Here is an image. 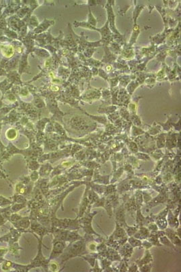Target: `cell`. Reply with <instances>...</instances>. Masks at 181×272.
Returning a JSON list of instances; mask_svg holds the SVG:
<instances>
[{
	"label": "cell",
	"instance_id": "5b68a950",
	"mask_svg": "<svg viewBox=\"0 0 181 272\" xmlns=\"http://www.w3.org/2000/svg\"><path fill=\"white\" fill-rule=\"evenodd\" d=\"M113 214L115 215V223H118L122 227L125 228L127 223L125 221V210L124 204L115 208L113 210Z\"/></svg>",
	"mask_w": 181,
	"mask_h": 272
},
{
	"label": "cell",
	"instance_id": "7a4b0ae2",
	"mask_svg": "<svg viewBox=\"0 0 181 272\" xmlns=\"http://www.w3.org/2000/svg\"><path fill=\"white\" fill-rule=\"evenodd\" d=\"M92 205H90L88 208H87L86 211L84 213L82 217L79 218V222L80 224V227L83 229V230L86 234H92V235H95L97 236H100L99 233H98L96 231L94 230L92 227V220L94 216L97 215V211H94L91 212Z\"/></svg>",
	"mask_w": 181,
	"mask_h": 272
},
{
	"label": "cell",
	"instance_id": "f546056e",
	"mask_svg": "<svg viewBox=\"0 0 181 272\" xmlns=\"http://www.w3.org/2000/svg\"><path fill=\"white\" fill-rule=\"evenodd\" d=\"M139 226H138L137 225L130 226L127 224V225H125L124 229L125 230V232H126L127 236L128 237H130V236H133L136 233V231L139 230Z\"/></svg>",
	"mask_w": 181,
	"mask_h": 272
},
{
	"label": "cell",
	"instance_id": "4dcf8cb0",
	"mask_svg": "<svg viewBox=\"0 0 181 272\" xmlns=\"http://www.w3.org/2000/svg\"><path fill=\"white\" fill-rule=\"evenodd\" d=\"M128 261L129 260L125 259H122V260L119 261V265L117 267L119 271H128Z\"/></svg>",
	"mask_w": 181,
	"mask_h": 272
},
{
	"label": "cell",
	"instance_id": "4316f807",
	"mask_svg": "<svg viewBox=\"0 0 181 272\" xmlns=\"http://www.w3.org/2000/svg\"><path fill=\"white\" fill-rule=\"evenodd\" d=\"M134 195L135 201H136V204H137L138 208H141L143 204V198H142V190H136V191H135V193Z\"/></svg>",
	"mask_w": 181,
	"mask_h": 272
},
{
	"label": "cell",
	"instance_id": "9c48e42d",
	"mask_svg": "<svg viewBox=\"0 0 181 272\" xmlns=\"http://www.w3.org/2000/svg\"><path fill=\"white\" fill-rule=\"evenodd\" d=\"M123 204H124L125 210L128 211V212L130 214V215H131L132 217L134 218V215L136 213V211L137 209L139 208L137 206L136 203L134 195H133L132 196H130V198L128 199V200L125 201V202L123 203Z\"/></svg>",
	"mask_w": 181,
	"mask_h": 272
},
{
	"label": "cell",
	"instance_id": "d6a6232c",
	"mask_svg": "<svg viewBox=\"0 0 181 272\" xmlns=\"http://www.w3.org/2000/svg\"><path fill=\"white\" fill-rule=\"evenodd\" d=\"M162 179H163V183L164 184L169 183L170 182H172V181H173V180H174V178H173L172 172H168L162 174Z\"/></svg>",
	"mask_w": 181,
	"mask_h": 272
},
{
	"label": "cell",
	"instance_id": "277c9868",
	"mask_svg": "<svg viewBox=\"0 0 181 272\" xmlns=\"http://www.w3.org/2000/svg\"><path fill=\"white\" fill-rule=\"evenodd\" d=\"M66 247H67L66 242L62 240H57L54 239L52 250L51 253H50L49 259H47L48 261H50L52 260V259L59 257V256L61 255V254L63 253V251Z\"/></svg>",
	"mask_w": 181,
	"mask_h": 272
},
{
	"label": "cell",
	"instance_id": "ba28073f",
	"mask_svg": "<svg viewBox=\"0 0 181 272\" xmlns=\"http://www.w3.org/2000/svg\"><path fill=\"white\" fill-rule=\"evenodd\" d=\"M168 198H169V194H162V193H159L157 197L154 198H152L149 202H148L147 204V208H152L155 206H156L159 204H165L167 202V200Z\"/></svg>",
	"mask_w": 181,
	"mask_h": 272
},
{
	"label": "cell",
	"instance_id": "ac0fdd59",
	"mask_svg": "<svg viewBox=\"0 0 181 272\" xmlns=\"http://www.w3.org/2000/svg\"><path fill=\"white\" fill-rule=\"evenodd\" d=\"M130 185H131V188L132 190H145V189H147V188H150V187L148 185H146L145 183H144L142 181L139 179H130Z\"/></svg>",
	"mask_w": 181,
	"mask_h": 272
},
{
	"label": "cell",
	"instance_id": "f6af8a7d",
	"mask_svg": "<svg viewBox=\"0 0 181 272\" xmlns=\"http://www.w3.org/2000/svg\"><path fill=\"white\" fill-rule=\"evenodd\" d=\"M152 156L155 158V159L159 160L163 157V153H162V152H158V153H157V152H153V153L152 152Z\"/></svg>",
	"mask_w": 181,
	"mask_h": 272
},
{
	"label": "cell",
	"instance_id": "d590c367",
	"mask_svg": "<svg viewBox=\"0 0 181 272\" xmlns=\"http://www.w3.org/2000/svg\"><path fill=\"white\" fill-rule=\"evenodd\" d=\"M153 262L152 263L146 264V265H144L140 267L139 269V271L140 272H151V269L153 268Z\"/></svg>",
	"mask_w": 181,
	"mask_h": 272
},
{
	"label": "cell",
	"instance_id": "52a82bcc",
	"mask_svg": "<svg viewBox=\"0 0 181 272\" xmlns=\"http://www.w3.org/2000/svg\"><path fill=\"white\" fill-rule=\"evenodd\" d=\"M118 253L122 259L129 260L130 258L132 257V254L134 253V248L127 242L124 245L120 246V248L118 249Z\"/></svg>",
	"mask_w": 181,
	"mask_h": 272
},
{
	"label": "cell",
	"instance_id": "e575fe53",
	"mask_svg": "<svg viewBox=\"0 0 181 272\" xmlns=\"http://www.w3.org/2000/svg\"><path fill=\"white\" fill-rule=\"evenodd\" d=\"M6 137L8 138L10 140H13L17 137V132L16 130L13 129V128H10L7 131L6 133Z\"/></svg>",
	"mask_w": 181,
	"mask_h": 272
},
{
	"label": "cell",
	"instance_id": "ab89813d",
	"mask_svg": "<svg viewBox=\"0 0 181 272\" xmlns=\"http://www.w3.org/2000/svg\"><path fill=\"white\" fill-rule=\"evenodd\" d=\"M90 271H94V272H101L102 271V269L101 268V267H100L99 265V260L96 261L95 262V264L93 268L92 269H90Z\"/></svg>",
	"mask_w": 181,
	"mask_h": 272
},
{
	"label": "cell",
	"instance_id": "603a6c76",
	"mask_svg": "<svg viewBox=\"0 0 181 272\" xmlns=\"http://www.w3.org/2000/svg\"><path fill=\"white\" fill-rule=\"evenodd\" d=\"M88 198L90 201V204L92 205L93 204L96 202V201L100 198L99 195L97 193L95 192L94 191L92 190L91 189H89L88 191Z\"/></svg>",
	"mask_w": 181,
	"mask_h": 272
},
{
	"label": "cell",
	"instance_id": "83f0119b",
	"mask_svg": "<svg viewBox=\"0 0 181 272\" xmlns=\"http://www.w3.org/2000/svg\"><path fill=\"white\" fill-rule=\"evenodd\" d=\"M117 192V185H114V184H110L109 185L105 186V192L103 193L102 196H108L109 195H111L113 193H115Z\"/></svg>",
	"mask_w": 181,
	"mask_h": 272
},
{
	"label": "cell",
	"instance_id": "7dc6e473",
	"mask_svg": "<svg viewBox=\"0 0 181 272\" xmlns=\"http://www.w3.org/2000/svg\"><path fill=\"white\" fill-rule=\"evenodd\" d=\"M73 163V161H67V162H64L61 163V166L63 168H68L69 166H71Z\"/></svg>",
	"mask_w": 181,
	"mask_h": 272
},
{
	"label": "cell",
	"instance_id": "4fadbf2b",
	"mask_svg": "<svg viewBox=\"0 0 181 272\" xmlns=\"http://www.w3.org/2000/svg\"><path fill=\"white\" fill-rule=\"evenodd\" d=\"M93 176L94 177L92 178V182L99 183L101 185H107L108 184H109V177L110 175H100L98 173V169H95L94 172L93 173Z\"/></svg>",
	"mask_w": 181,
	"mask_h": 272
},
{
	"label": "cell",
	"instance_id": "1f68e13d",
	"mask_svg": "<svg viewBox=\"0 0 181 272\" xmlns=\"http://www.w3.org/2000/svg\"><path fill=\"white\" fill-rule=\"evenodd\" d=\"M86 242V248L88 251L90 253H96V246L98 243L94 241L85 242Z\"/></svg>",
	"mask_w": 181,
	"mask_h": 272
},
{
	"label": "cell",
	"instance_id": "74e56055",
	"mask_svg": "<svg viewBox=\"0 0 181 272\" xmlns=\"http://www.w3.org/2000/svg\"><path fill=\"white\" fill-rule=\"evenodd\" d=\"M136 158L139 160H151V158L147 154H146L145 153H136Z\"/></svg>",
	"mask_w": 181,
	"mask_h": 272
},
{
	"label": "cell",
	"instance_id": "7bdbcfd3",
	"mask_svg": "<svg viewBox=\"0 0 181 272\" xmlns=\"http://www.w3.org/2000/svg\"><path fill=\"white\" fill-rule=\"evenodd\" d=\"M48 269L51 271H57L59 270V265H57L56 263H54V262H53V263H50V262L48 265Z\"/></svg>",
	"mask_w": 181,
	"mask_h": 272
},
{
	"label": "cell",
	"instance_id": "7c38bea8",
	"mask_svg": "<svg viewBox=\"0 0 181 272\" xmlns=\"http://www.w3.org/2000/svg\"><path fill=\"white\" fill-rule=\"evenodd\" d=\"M152 262H153V258L149 249H145L144 255L142 257L135 261V263L137 264L139 268H140V267L146 265V264L152 263Z\"/></svg>",
	"mask_w": 181,
	"mask_h": 272
},
{
	"label": "cell",
	"instance_id": "ffe728a7",
	"mask_svg": "<svg viewBox=\"0 0 181 272\" xmlns=\"http://www.w3.org/2000/svg\"><path fill=\"white\" fill-rule=\"evenodd\" d=\"M100 263H101V268L102 269V271H114V269L111 266L113 263L109 260H108L106 258H102L100 260Z\"/></svg>",
	"mask_w": 181,
	"mask_h": 272
},
{
	"label": "cell",
	"instance_id": "3957f363",
	"mask_svg": "<svg viewBox=\"0 0 181 272\" xmlns=\"http://www.w3.org/2000/svg\"><path fill=\"white\" fill-rule=\"evenodd\" d=\"M39 240V246H38V253H37V256H36L33 260L31 261V263L30 264L31 268H43L46 271H48V265L50 261L48 259H47L43 255L42 251V238H38Z\"/></svg>",
	"mask_w": 181,
	"mask_h": 272
},
{
	"label": "cell",
	"instance_id": "5bb4252c",
	"mask_svg": "<svg viewBox=\"0 0 181 272\" xmlns=\"http://www.w3.org/2000/svg\"><path fill=\"white\" fill-rule=\"evenodd\" d=\"M106 259L110 261H111L112 263L113 262H119L122 260V256H120V254L118 253V250H115V249L108 247L107 254H106Z\"/></svg>",
	"mask_w": 181,
	"mask_h": 272
},
{
	"label": "cell",
	"instance_id": "f35d334b",
	"mask_svg": "<svg viewBox=\"0 0 181 272\" xmlns=\"http://www.w3.org/2000/svg\"><path fill=\"white\" fill-rule=\"evenodd\" d=\"M142 198H143V202H145V204H147L148 202L151 200V199L153 198L151 195L149 193L147 192V191H142Z\"/></svg>",
	"mask_w": 181,
	"mask_h": 272
},
{
	"label": "cell",
	"instance_id": "9a60e30c",
	"mask_svg": "<svg viewBox=\"0 0 181 272\" xmlns=\"http://www.w3.org/2000/svg\"><path fill=\"white\" fill-rule=\"evenodd\" d=\"M131 185L130 183V180L126 178L123 180L117 185V192L118 194H122L123 193H125L128 191H131Z\"/></svg>",
	"mask_w": 181,
	"mask_h": 272
},
{
	"label": "cell",
	"instance_id": "d6986e66",
	"mask_svg": "<svg viewBox=\"0 0 181 272\" xmlns=\"http://www.w3.org/2000/svg\"><path fill=\"white\" fill-rule=\"evenodd\" d=\"M83 238H84V237L79 235L78 233V230L69 231L67 237L66 242H69V243H72L74 242L75 241L82 240Z\"/></svg>",
	"mask_w": 181,
	"mask_h": 272
},
{
	"label": "cell",
	"instance_id": "e0dca14e",
	"mask_svg": "<svg viewBox=\"0 0 181 272\" xmlns=\"http://www.w3.org/2000/svg\"><path fill=\"white\" fill-rule=\"evenodd\" d=\"M150 234V231L148 230L147 227L145 226H141L139 227V230L136 231L134 236V238L139 239L140 240H147L148 237H149Z\"/></svg>",
	"mask_w": 181,
	"mask_h": 272
},
{
	"label": "cell",
	"instance_id": "ee69618b",
	"mask_svg": "<svg viewBox=\"0 0 181 272\" xmlns=\"http://www.w3.org/2000/svg\"><path fill=\"white\" fill-rule=\"evenodd\" d=\"M153 247V245L150 243L149 241L147 240H142V248H144L145 249H149Z\"/></svg>",
	"mask_w": 181,
	"mask_h": 272
},
{
	"label": "cell",
	"instance_id": "f1b7e54d",
	"mask_svg": "<svg viewBox=\"0 0 181 272\" xmlns=\"http://www.w3.org/2000/svg\"><path fill=\"white\" fill-rule=\"evenodd\" d=\"M159 240L160 243L162 244V245L166 246H168V247L172 248V249H174V250H177L176 246H174V244L172 243V242H171L169 239L168 238V237L166 236H163L160 237V238H159Z\"/></svg>",
	"mask_w": 181,
	"mask_h": 272
},
{
	"label": "cell",
	"instance_id": "44dd1931",
	"mask_svg": "<svg viewBox=\"0 0 181 272\" xmlns=\"http://www.w3.org/2000/svg\"><path fill=\"white\" fill-rule=\"evenodd\" d=\"M135 214L136 216H134V218L136 221V225H137L139 227L145 226V216L142 215L141 208H138L136 211Z\"/></svg>",
	"mask_w": 181,
	"mask_h": 272
},
{
	"label": "cell",
	"instance_id": "30bf717a",
	"mask_svg": "<svg viewBox=\"0 0 181 272\" xmlns=\"http://www.w3.org/2000/svg\"><path fill=\"white\" fill-rule=\"evenodd\" d=\"M165 236L168 237V238L172 242V243L176 246H180V238L178 237L174 229L171 227H167L165 230Z\"/></svg>",
	"mask_w": 181,
	"mask_h": 272
},
{
	"label": "cell",
	"instance_id": "6da1fadb",
	"mask_svg": "<svg viewBox=\"0 0 181 272\" xmlns=\"http://www.w3.org/2000/svg\"><path fill=\"white\" fill-rule=\"evenodd\" d=\"M88 253L89 252L88 251L86 248V242L83 238L82 240L75 241L67 246L60 257L61 258L62 263H64L72 258L77 256L80 257L81 256Z\"/></svg>",
	"mask_w": 181,
	"mask_h": 272
},
{
	"label": "cell",
	"instance_id": "c3c4849f",
	"mask_svg": "<svg viewBox=\"0 0 181 272\" xmlns=\"http://www.w3.org/2000/svg\"><path fill=\"white\" fill-rule=\"evenodd\" d=\"M175 231H176V233H177V235L178 237H180V231H181V227H180H180H178L177 229H176Z\"/></svg>",
	"mask_w": 181,
	"mask_h": 272
},
{
	"label": "cell",
	"instance_id": "681fc988",
	"mask_svg": "<svg viewBox=\"0 0 181 272\" xmlns=\"http://www.w3.org/2000/svg\"><path fill=\"white\" fill-rule=\"evenodd\" d=\"M52 89L54 90V91H57L59 88H58L57 86H52Z\"/></svg>",
	"mask_w": 181,
	"mask_h": 272
},
{
	"label": "cell",
	"instance_id": "484cf974",
	"mask_svg": "<svg viewBox=\"0 0 181 272\" xmlns=\"http://www.w3.org/2000/svg\"><path fill=\"white\" fill-rule=\"evenodd\" d=\"M128 242L131 245L133 248H142V240L134 238V236L128 237Z\"/></svg>",
	"mask_w": 181,
	"mask_h": 272
},
{
	"label": "cell",
	"instance_id": "d4e9b609",
	"mask_svg": "<svg viewBox=\"0 0 181 272\" xmlns=\"http://www.w3.org/2000/svg\"><path fill=\"white\" fill-rule=\"evenodd\" d=\"M124 172V166H121V167L118 168L117 170H115L113 176V178H112L111 181L110 183L114 184L115 183H116L117 181L121 178V177H122Z\"/></svg>",
	"mask_w": 181,
	"mask_h": 272
},
{
	"label": "cell",
	"instance_id": "8992f818",
	"mask_svg": "<svg viewBox=\"0 0 181 272\" xmlns=\"http://www.w3.org/2000/svg\"><path fill=\"white\" fill-rule=\"evenodd\" d=\"M168 210H169V208H168V207H166L164 210L161 211L159 214L155 215L154 216L155 223L157 224L158 229L160 230H164L168 226L166 218Z\"/></svg>",
	"mask_w": 181,
	"mask_h": 272
},
{
	"label": "cell",
	"instance_id": "cb8c5ba5",
	"mask_svg": "<svg viewBox=\"0 0 181 272\" xmlns=\"http://www.w3.org/2000/svg\"><path fill=\"white\" fill-rule=\"evenodd\" d=\"M147 240L150 242V243L152 244L153 246H158V247H162V246H163L162 244L160 243L159 240V237L156 235H155V234H153V233H150L149 236L147 238Z\"/></svg>",
	"mask_w": 181,
	"mask_h": 272
},
{
	"label": "cell",
	"instance_id": "2e32d148",
	"mask_svg": "<svg viewBox=\"0 0 181 272\" xmlns=\"http://www.w3.org/2000/svg\"><path fill=\"white\" fill-rule=\"evenodd\" d=\"M115 223V230L113 231V232L112 233L111 236L115 240H119L121 238H124L125 236H128L126 232H125V230L124 227H122V226H120L119 224L117 223Z\"/></svg>",
	"mask_w": 181,
	"mask_h": 272
},
{
	"label": "cell",
	"instance_id": "8d00e7d4",
	"mask_svg": "<svg viewBox=\"0 0 181 272\" xmlns=\"http://www.w3.org/2000/svg\"><path fill=\"white\" fill-rule=\"evenodd\" d=\"M165 135H161L157 138V145L158 148H163L165 146Z\"/></svg>",
	"mask_w": 181,
	"mask_h": 272
},
{
	"label": "cell",
	"instance_id": "7402d4cb",
	"mask_svg": "<svg viewBox=\"0 0 181 272\" xmlns=\"http://www.w3.org/2000/svg\"><path fill=\"white\" fill-rule=\"evenodd\" d=\"M103 208L106 210L108 216H109L110 218H112L113 215V208L111 203V201L108 198V197H106V198H105V205Z\"/></svg>",
	"mask_w": 181,
	"mask_h": 272
},
{
	"label": "cell",
	"instance_id": "bcb514c9",
	"mask_svg": "<svg viewBox=\"0 0 181 272\" xmlns=\"http://www.w3.org/2000/svg\"><path fill=\"white\" fill-rule=\"evenodd\" d=\"M130 150H131V152L132 153H136L137 152V151H138V148H137V145L135 144V143H131V144L130 145Z\"/></svg>",
	"mask_w": 181,
	"mask_h": 272
},
{
	"label": "cell",
	"instance_id": "60d3db41",
	"mask_svg": "<svg viewBox=\"0 0 181 272\" xmlns=\"http://www.w3.org/2000/svg\"><path fill=\"white\" fill-rule=\"evenodd\" d=\"M139 266L137 265V264L135 263H133L131 265L128 266V272H136V271H139Z\"/></svg>",
	"mask_w": 181,
	"mask_h": 272
},
{
	"label": "cell",
	"instance_id": "f907efd6",
	"mask_svg": "<svg viewBox=\"0 0 181 272\" xmlns=\"http://www.w3.org/2000/svg\"><path fill=\"white\" fill-rule=\"evenodd\" d=\"M110 69H111V67H107V71H109V70H110Z\"/></svg>",
	"mask_w": 181,
	"mask_h": 272
},
{
	"label": "cell",
	"instance_id": "8fae6325",
	"mask_svg": "<svg viewBox=\"0 0 181 272\" xmlns=\"http://www.w3.org/2000/svg\"><path fill=\"white\" fill-rule=\"evenodd\" d=\"M178 217H179V216L175 215L174 214L172 213V210H170V209L168 210L166 218L168 221V225L170 226V227L176 230V229H177L178 227L180 226V223L179 222V218H178Z\"/></svg>",
	"mask_w": 181,
	"mask_h": 272
},
{
	"label": "cell",
	"instance_id": "836d02e7",
	"mask_svg": "<svg viewBox=\"0 0 181 272\" xmlns=\"http://www.w3.org/2000/svg\"><path fill=\"white\" fill-rule=\"evenodd\" d=\"M128 163H129L130 165H131L132 167L134 168H139V165L140 163L138 161V159L134 156H129L128 157Z\"/></svg>",
	"mask_w": 181,
	"mask_h": 272
},
{
	"label": "cell",
	"instance_id": "b9f144b4",
	"mask_svg": "<svg viewBox=\"0 0 181 272\" xmlns=\"http://www.w3.org/2000/svg\"><path fill=\"white\" fill-rule=\"evenodd\" d=\"M147 227L148 230H149L150 231H156V230H159V229H158V227L157 225V224L155 223V222H151V223H150L148 224V225H147Z\"/></svg>",
	"mask_w": 181,
	"mask_h": 272
}]
</instances>
